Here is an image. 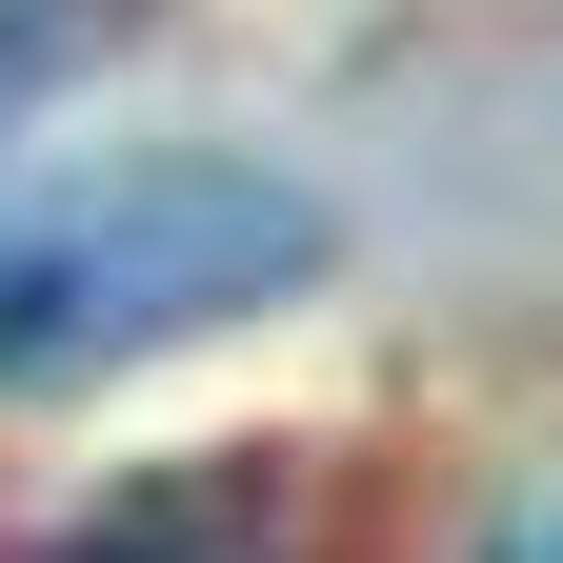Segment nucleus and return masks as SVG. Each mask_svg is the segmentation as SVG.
<instances>
[{
	"label": "nucleus",
	"mask_w": 563,
	"mask_h": 563,
	"mask_svg": "<svg viewBox=\"0 0 563 563\" xmlns=\"http://www.w3.org/2000/svg\"><path fill=\"white\" fill-rule=\"evenodd\" d=\"M342 242L282 162H81V181H0V402L41 383H101L141 342H201V322H262L302 302Z\"/></svg>",
	"instance_id": "obj_1"
},
{
	"label": "nucleus",
	"mask_w": 563,
	"mask_h": 563,
	"mask_svg": "<svg viewBox=\"0 0 563 563\" xmlns=\"http://www.w3.org/2000/svg\"><path fill=\"white\" fill-rule=\"evenodd\" d=\"M21 563H282V463H162V483H101L60 543Z\"/></svg>",
	"instance_id": "obj_2"
},
{
	"label": "nucleus",
	"mask_w": 563,
	"mask_h": 563,
	"mask_svg": "<svg viewBox=\"0 0 563 563\" xmlns=\"http://www.w3.org/2000/svg\"><path fill=\"white\" fill-rule=\"evenodd\" d=\"M504 563H563V504H543V523H523V543H504Z\"/></svg>",
	"instance_id": "obj_3"
}]
</instances>
